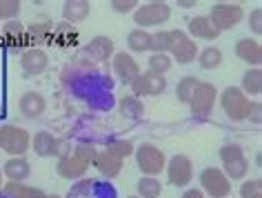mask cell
Returning <instances> with one entry per match:
<instances>
[{
	"mask_svg": "<svg viewBox=\"0 0 262 198\" xmlns=\"http://www.w3.org/2000/svg\"><path fill=\"white\" fill-rule=\"evenodd\" d=\"M198 181H200V191L209 198H227L233 189L231 181L222 174L220 167H205L200 171Z\"/></svg>",
	"mask_w": 262,
	"mask_h": 198,
	"instance_id": "8992f818",
	"label": "cell"
},
{
	"mask_svg": "<svg viewBox=\"0 0 262 198\" xmlns=\"http://www.w3.org/2000/svg\"><path fill=\"white\" fill-rule=\"evenodd\" d=\"M129 87H131V96L138 98V101L147 96H160L167 91V78L151 74V71H140Z\"/></svg>",
	"mask_w": 262,
	"mask_h": 198,
	"instance_id": "30bf717a",
	"label": "cell"
},
{
	"mask_svg": "<svg viewBox=\"0 0 262 198\" xmlns=\"http://www.w3.org/2000/svg\"><path fill=\"white\" fill-rule=\"evenodd\" d=\"M249 29H251L255 36L262 34V9L260 7H255L251 14H249Z\"/></svg>",
	"mask_w": 262,
	"mask_h": 198,
	"instance_id": "ab89813d",
	"label": "cell"
},
{
	"mask_svg": "<svg viewBox=\"0 0 262 198\" xmlns=\"http://www.w3.org/2000/svg\"><path fill=\"white\" fill-rule=\"evenodd\" d=\"M198 83H200V81H198L195 76H185V78H180L178 85H176V96H178V101L185 103V105H189V101H191L195 87H198Z\"/></svg>",
	"mask_w": 262,
	"mask_h": 198,
	"instance_id": "f1b7e54d",
	"label": "cell"
},
{
	"mask_svg": "<svg viewBox=\"0 0 262 198\" xmlns=\"http://www.w3.org/2000/svg\"><path fill=\"white\" fill-rule=\"evenodd\" d=\"M235 56H238L242 63H247L249 67H260V63H262V45L251 36L240 38V41L235 43Z\"/></svg>",
	"mask_w": 262,
	"mask_h": 198,
	"instance_id": "e0dca14e",
	"label": "cell"
},
{
	"mask_svg": "<svg viewBox=\"0 0 262 198\" xmlns=\"http://www.w3.org/2000/svg\"><path fill=\"white\" fill-rule=\"evenodd\" d=\"M0 149L9 156H25L31 149V134L18 125L0 123Z\"/></svg>",
	"mask_w": 262,
	"mask_h": 198,
	"instance_id": "3957f363",
	"label": "cell"
},
{
	"mask_svg": "<svg viewBox=\"0 0 262 198\" xmlns=\"http://www.w3.org/2000/svg\"><path fill=\"white\" fill-rule=\"evenodd\" d=\"M82 54L89 58L91 63H109L111 58H114L116 54V45L114 41H111L109 36H96V38H91V41L82 47Z\"/></svg>",
	"mask_w": 262,
	"mask_h": 198,
	"instance_id": "4fadbf2b",
	"label": "cell"
},
{
	"mask_svg": "<svg viewBox=\"0 0 262 198\" xmlns=\"http://www.w3.org/2000/svg\"><path fill=\"white\" fill-rule=\"evenodd\" d=\"M149 45H151V31H145V29H131L127 34V47H129V54H145L149 51Z\"/></svg>",
	"mask_w": 262,
	"mask_h": 198,
	"instance_id": "603a6c76",
	"label": "cell"
},
{
	"mask_svg": "<svg viewBox=\"0 0 262 198\" xmlns=\"http://www.w3.org/2000/svg\"><path fill=\"white\" fill-rule=\"evenodd\" d=\"M91 165H94L96 171L104 178V181H111V178L120 176L124 161L116 158V156L111 154V151H107V149H100V151L96 154V158H94V163H91Z\"/></svg>",
	"mask_w": 262,
	"mask_h": 198,
	"instance_id": "2e32d148",
	"label": "cell"
},
{
	"mask_svg": "<svg viewBox=\"0 0 262 198\" xmlns=\"http://www.w3.org/2000/svg\"><path fill=\"white\" fill-rule=\"evenodd\" d=\"M262 196V181L260 178H249L240 185V198H260Z\"/></svg>",
	"mask_w": 262,
	"mask_h": 198,
	"instance_id": "d590c367",
	"label": "cell"
},
{
	"mask_svg": "<svg viewBox=\"0 0 262 198\" xmlns=\"http://www.w3.org/2000/svg\"><path fill=\"white\" fill-rule=\"evenodd\" d=\"M0 198H7V196H5V194H3V191H0Z\"/></svg>",
	"mask_w": 262,
	"mask_h": 198,
	"instance_id": "bcb514c9",
	"label": "cell"
},
{
	"mask_svg": "<svg viewBox=\"0 0 262 198\" xmlns=\"http://www.w3.org/2000/svg\"><path fill=\"white\" fill-rule=\"evenodd\" d=\"M3 178H5L3 176V167H0V189H3Z\"/></svg>",
	"mask_w": 262,
	"mask_h": 198,
	"instance_id": "f6af8a7d",
	"label": "cell"
},
{
	"mask_svg": "<svg viewBox=\"0 0 262 198\" xmlns=\"http://www.w3.org/2000/svg\"><path fill=\"white\" fill-rule=\"evenodd\" d=\"M98 154V149L89 143H80L71 149V154H67L64 158H60L56 165L58 176L64 178V181H82L87 169L91 167L94 158Z\"/></svg>",
	"mask_w": 262,
	"mask_h": 198,
	"instance_id": "6da1fadb",
	"label": "cell"
},
{
	"mask_svg": "<svg viewBox=\"0 0 262 198\" xmlns=\"http://www.w3.org/2000/svg\"><path fill=\"white\" fill-rule=\"evenodd\" d=\"M23 5L18 0H0V23H9L16 21L20 16Z\"/></svg>",
	"mask_w": 262,
	"mask_h": 198,
	"instance_id": "d6a6232c",
	"label": "cell"
},
{
	"mask_svg": "<svg viewBox=\"0 0 262 198\" xmlns=\"http://www.w3.org/2000/svg\"><path fill=\"white\" fill-rule=\"evenodd\" d=\"M56 145H58V138L47 129L36 131L31 136V149L40 158H56Z\"/></svg>",
	"mask_w": 262,
	"mask_h": 198,
	"instance_id": "ffe728a7",
	"label": "cell"
},
{
	"mask_svg": "<svg viewBox=\"0 0 262 198\" xmlns=\"http://www.w3.org/2000/svg\"><path fill=\"white\" fill-rule=\"evenodd\" d=\"M127 198H138V196H127Z\"/></svg>",
	"mask_w": 262,
	"mask_h": 198,
	"instance_id": "7dc6e473",
	"label": "cell"
},
{
	"mask_svg": "<svg viewBox=\"0 0 262 198\" xmlns=\"http://www.w3.org/2000/svg\"><path fill=\"white\" fill-rule=\"evenodd\" d=\"M107 151H111L116 158H120V161H124V158H129V156H134V149H136V145L129 141V138H116V141H111L107 143V147H104Z\"/></svg>",
	"mask_w": 262,
	"mask_h": 198,
	"instance_id": "f546056e",
	"label": "cell"
},
{
	"mask_svg": "<svg viewBox=\"0 0 262 198\" xmlns=\"http://www.w3.org/2000/svg\"><path fill=\"white\" fill-rule=\"evenodd\" d=\"M51 31V25L49 23H31V25H25V36H31V38H45Z\"/></svg>",
	"mask_w": 262,
	"mask_h": 198,
	"instance_id": "8d00e7d4",
	"label": "cell"
},
{
	"mask_svg": "<svg viewBox=\"0 0 262 198\" xmlns=\"http://www.w3.org/2000/svg\"><path fill=\"white\" fill-rule=\"evenodd\" d=\"M195 61H198V65L202 69H218L222 65V61H225V56H222V49L209 45V47L198 51V58H195Z\"/></svg>",
	"mask_w": 262,
	"mask_h": 198,
	"instance_id": "484cf974",
	"label": "cell"
},
{
	"mask_svg": "<svg viewBox=\"0 0 262 198\" xmlns=\"http://www.w3.org/2000/svg\"><path fill=\"white\" fill-rule=\"evenodd\" d=\"M215 101H218V89H215V85L200 81L191 96V101H189V109H191V114L195 118H209L215 107Z\"/></svg>",
	"mask_w": 262,
	"mask_h": 198,
	"instance_id": "ba28073f",
	"label": "cell"
},
{
	"mask_svg": "<svg viewBox=\"0 0 262 198\" xmlns=\"http://www.w3.org/2000/svg\"><path fill=\"white\" fill-rule=\"evenodd\" d=\"M218 101H220V107L227 114V118L229 121H235V123L247 121L253 109V101L242 94L240 87H227L222 94H218Z\"/></svg>",
	"mask_w": 262,
	"mask_h": 198,
	"instance_id": "277c9868",
	"label": "cell"
},
{
	"mask_svg": "<svg viewBox=\"0 0 262 198\" xmlns=\"http://www.w3.org/2000/svg\"><path fill=\"white\" fill-rule=\"evenodd\" d=\"M222 174H225L229 181H242L247 174H249V161H247V156L245 158H238V161H231V163H225L222 165Z\"/></svg>",
	"mask_w": 262,
	"mask_h": 198,
	"instance_id": "4316f807",
	"label": "cell"
},
{
	"mask_svg": "<svg viewBox=\"0 0 262 198\" xmlns=\"http://www.w3.org/2000/svg\"><path fill=\"white\" fill-rule=\"evenodd\" d=\"M54 36L56 38H60V41H71V38H76V29H74V25H67V23H60V25H56L54 29Z\"/></svg>",
	"mask_w": 262,
	"mask_h": 198,
	"instance_id": "74e56055",
	"label": "cell"
},
{
	"mask_svg": "<svg viewBox=\"0 0 262 198\" xmlns=\"http://www.w3.org/2000/svg\"><path fill=\"white\" fill-rule=\"evenodd\" d=\"M247 121H249V123H255V125H260V123H262V116H260V103H253V109H251V114H249Z\"/></svg>",
	"mask_w": 262,
	"mask_h": 198,
	"instance_id": "60d3db41",
	"label": "cell"
},
{
	"mask_svg": "<svg viewBox=\"0 0 262 198\" xmlns=\"http://www.w3.org/2000/svg\"><path fill=\"white\" fill-rule=\"evenodd\" d=\"M147 71H151V74H158V76H167L169 71L173 69V61L169 54H151L147 61Z\"/></svg>",
	"mask_w": 262,
	"mask_h": 198,
	"instance_id": "83f0119b",
	"label": "cell"
},
{
	"mask_svg": "<svg viewBox=\"0 0 262 198\" xmlns=\"http://www.w3.org/2000/svg\"><path fill=\"white\" fill-rule=\"evenodd\" d=\"M0 36L7 38V41H23V36H25V23H20V18H16V21H9V23H3V27H0Z\"/></svg>",
	"mask_w": 262,
	"mask_h": 198,
	"instance_id": "1f68e13d",
	"label": "cell"
},
{
	"mask_svg": "<svg viewBox=\"0 0 262 198\" xmlns=\"http://www.w3.org/2000/svg\"><path fill=\"white\" fill-rule=\"evenodd\" d=\"M45 198H62V196H58V194H45Z\"/></svg>",
	"mask_w": 262,
	"mask_h": 198,
	"instance_id": "7bdbcfd3",
	"label": "cell"
},
{
	"mask_svg": "<svg viewBox=\"0 0 262 198\" xmlns=\"http://www.w3.org/2000/svg\"><path fill=\"white\" fill-rule=\"evenodd\" d=\"M240 91L249 98H258L262 94V69L260 67H249L240 78Z\"/></svg>",
	"mask_w": 262,
	"mask_h": 198,
	"instance_id": "7402d4cb",
	"label": "cell"
},
{
	"mask_svg": "<svg viewBox=\"0 0 262 198\" xmlns=\"http://www.w3.org/2000/svg\"><path fill=\"white\" fill-rule=\"evenodd\" d=\"M89 14H91V5L87 0H67L62 5V23L67 25H78L87 21Z\"/></svg>",
	"mask_w": 262,
	"mask_h": 198,
	"instance_id": "44dd1931",
	"label": "cell"
},
{
	"mask_svg": "<svg viewBox=\"0 0 262 198\" xmlns=\"http://www.w3.org/2000/svg\"><path fill=\"white\" fill-rule=\"evenodd\" d=\"M0 191L7 198H45L40 187H31L27 183H7Z\"/></svg>",
	"mask_w": 262,
	"mask_h": 198,
	"instance_id": "cb8c5ba5",
	"label": "cell"
},
{
	"mask_svg": "<svg viewBox=\"0 0 262 198\" xmlns=\"http://www.w3.org/2000/svg\"><path fill=\"white\" fill-rule=\"evenodd\" d=\"M218 156H220L222 165H225V163L238 161V158H245V149H242V145H238V143H225L218 149Z\"/></svg>",
	"mask_w": 262,
	"mask_h": 198,
	"instance_id": "836d02e7",
	"label": "cell"
},
{
	"mask_svg": "<svg viewBox=\"0 0 262 198\" xmlns=\"http://www.w3.org/2000/svg\"><path fill=\"white\" fill-rule=\"evenodd\" d=\"M111 69H114L116 78L122 85H131L134 78L140 74V65L129 51H116L114 58H111Z\"/></svg>",
	"mask_w": 262,
	"mask_h": 198,
	"instance_id": "7c38bea8",
	"label": "cell"
},
{
	"mask_svg": "<svg viewBox=\"0 0 262 198\" xmlns=\"http://www.w3.org/2000/svg\"><path fill=\"white\" fill-rule=\"evenodd\" d=\"M118 103H120L122 116L136 118V116H140V114H142V103L138 101V98H134V96H122Z\"/></svg>",
	"mask_w": 262,
	"mask_h": 198,
	"instance_id": "e575fe53",
	"label": "cell"
},
{
	"mask_svg": "<svg viewBox=\"0 0 262 198\" xmlns=\"http://www.w3.org/2000/svg\"><path fill=\"white\" fill-rule=\"evenodd\" d=\"M169 47H171V34L169 31H154L149 51L151 54H169Z\"/></svg>",
	"mask_w": 262,
	"mask_h": 198,
	"instance_id": "4dcf8cb0",
	"label": "cell"
},
{
	"mask_svg": "<svg viewBox=\"0 0 262 198\" xmlns=\"http://www.w3.org/2000/svg\"><path fill=\"white\" fill-rule=\"evenodd\" d=\"M136 27L138 29H151V27H162L171 18V7L167 3H145L138 5V9L131 14Z\"/></svg>",
	"mask_w": 262,
	"mask_h": 198,
	"instance_id": "5b68a950",
	"label": "cell"
},
{
	"mask_svg": "<svg viewBox=\"0 0 262 198\" xmlns=\"http://www.w3.org/2000/svg\"><path fill=\"white\" fill-rule=\"evenodd\" d=\"M165 174H167V183L173 185V187H189V183L193 181L191 158L187 154H176L171 158H167Z\"/></svg>",
	"mask_w": 262,
	"mask_h": 198,
	"instance_id": "52a82bcc",
	"label": "cell"
},
{
	"mask_svg": "<svg viewBox=\"0 0 262 198\" xmlns=\"http://www.w3.org/2000/svg\"><path fill=\"white\" fill-rule=\"evenodd\" d=\"M180 198H205V194H202V191H200L198 187H189V189H187Z\"/></svg>",
	"mask_w": 262,
	"mask_h": 198,
	"instance_id": "b9f144b4",
	"label": "cell"
},
{
	"mask_svg": "<svg viewBox=\"0 0 262 198\" xmlns=\"http://www.w3.org/2000/svg\"><path fill=\"white\" fill-rule=\"evenodd\" d=\"M136 191L138 198H160L162 194V183L156 176H140L136 183Z\"/></svg>",
	"mask_w": 262,
	"mask_h": 198,
	"instance_id": "d4e9b609",
	"label": "cell"
},
{
	"mask_svg": "<svg viewBox=\"0 0 262 198\" xmlns=\"http://www.w3.org/2000/svg\"><path fill=\"white\" fill-rule=\"evenodd\" d=\"M45 109H47V98L40 91H25L20 96V101H18V111L25 118H29V121L40 118L45 114Z\"/></svg>",
	"mask_w": 262,
	"mask_h": 198,
	"instance_id": "9a60e30c",
	"label": "cell"
},
{
	"mask_svg": "<svg viewBox=\"0 0 262 198\" xmlns=\"http://www.w3.org/2000/svg\"><path fill=\"white\" fill-rule=\"evenodd\" d=\"M111 7H114V11H118V14H134V11L138 9V3H136V0H114Z\"/></svg>",
	"mask_w": 262,
	"mask_h": 198,
	"instance_id": "f35d334b",
	"label": "cell"
},
{
	"mask_svg": "<svg viewBox=\"0 0 262 198\" xmlns=\"http://www.w3.org/2000/svg\"><path fill=\"white\" fill-rule=\"evenodd\" d=\"M171 47H169V56L178 65H191L198 58V43L187 36V31L171 29Z\"/></svg>",
	"mask_w": 262,
	"mask_h": 198,
	"instance_id": "9c48e42d",
	"label": "cell"
},
{
	"mask_svg": "<svg viewBox=\"0 0 262 198\" xmlns=\"http://www.w3.org/2000/svg\"><path fill=\"white\" fill-rule=\"evenodd\" d=\"M134 158H136L138 169L142 171V176H156L158 178L162 171H165L167 154L154 143H140L138 147L134 149Z\"/></svg>",
	"mask_w": 262,
	"mask_h": 198,
	"instance_id": "7a4b0ae2",
	"label": "cell"
},
{
	"mask_svg": "<svg viewBox=\"0 0 262 198\" xmlns=\"http://www.w3.org/2000/svg\"><path fill=\"white\" fill-rule=\"evenodd\" d=\"M3 176L7 183H25L31 176V165L25 156H11L3 165Z\"/></svg>",
	"mask_w": 262,
	"mask_h": 198,
	"instance_id": "d6986e66",
	"label": "cell"
},
{
	"mask_svg": "<svg viewBox=\"0 0 262 198\" xmlns=\"http://www.w3.org/2000/svg\"><path fill=\"white\" fill-rule=\"evenodd\" d=\"M20 65H23V74L34 78V76H42L49 67V58L42 49L38 47H31V49H25L23 51V58H20Z\"/></svg>",
	"mask_w": 262,
	"mask_h": 198,
	"instance_id": "5bb4252c",
	"label": "cell"
},
{
	"mask_svg": "<svg viewBox=\"0 0 262 198\" xmlns=\"http://www.w3.org/2000/svg\"><path fill=\"white\" fill-rule=\"evenodd\" d=\"M209 21H211V25L215 29L220 31H227V29H231L235 27L242 18H245V11H242L240 5H233V3H218V5H213L211 11H209Z\"/></svg>",
	"mask_w": 262,
	"mask_h": 198,
	"instance_id": "8fae6325",
	"label": "cell"
},
{
	"mask_svg": "<svg viewBox=\"0 0 262 198\" xmlns=\"http://www.w3.org/2000/svg\"><path fill=\"white\" fill-rule=\"evenodd\" d=\"M187 36L191 41H215L220 36V31L213 27L207 16H193L187 23Z\"/></svg>",
	"mask_w": 262,
	"mask_h": 198,
	"instance_id": "ac0fdd59",
	"label": "cell"
},
{
	"mask_svg": "<svg viewBox=\"0 0 262 198\" xmlns=\"http://www.w3.org/2000/svg\"><path fill=\"white\" fill-rule=\"evenodd\" d=\"M3 118H5V107L0 105V121H3Z\"/></svg>",
	"mask_w": 262,
	"mask_h": 198,
	"instance_id": "ee69618b",
	"label": "cell"
}]
</instances>
